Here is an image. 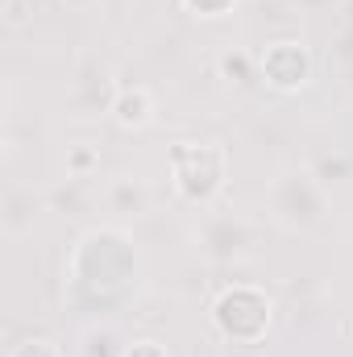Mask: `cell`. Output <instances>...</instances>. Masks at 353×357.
I'll list each match as a JSON object with an SVG mask.
<instances>
[{"mask_svg":"<svg viewBox=\"0 0 353 357\" xmlns=\"http://www.w3.org/2000/svg\"><path fill=\"white\" fill-rule=\"evenodd\" d=\"M171 178H175V191L183 199H191V204L212 199L225 187V150L179 142L171 150Z\"/></svg>","mask_w":353,"mask_h":357,"instance_id":"cell-1","label":"cell"},{"mask_svg":"<svg viewBox=\"0 0 353 357\" xmlns=\"http://www.w3.org/2000/svg\"><path fill=\"white\" fill-rule=\"evenodd\" d=\"M270 299H266L258 287H229L220 291V299L212 303V320L216 328L229 337V341H241V345H254L262 341L266 328H270Z\"/></svg>","mask_w":353,"mask_h":357,"instance_id":"cell-2","label":"cell"},{"mask_svg":"<svg viewBox=\"0 0 353 357\" xmlns=\"http://www.w3.org/2000/svg\"><path fill=\"white\" fill-rule=\"evenodd\" d=\"M258 67H262V79L278 91H299L312 75V59L299 42H270L258 59Z\"/></svg>","mask_w":353,"mask_h":357,"instance_id":"cell-3","label":"cell"},{"mask_svg":"<svg viewBox=\"0 0 353 357\" xmlns=\"http://www.w3.org/2000/svg\"><path fill=\"white\" fill-rule=\"evenodd\" d=\"M112 116H117V125H125V129H142V125L154 116L150 91L146 88H121L117 100H112Z\"/></svg>","mask_w":353,"mask_h":357,"instance_id":"cell-4","label":"cell"},{"mask_svg":"<svg viewBox=\"0 0 353 357\" xmlns=\"http://www.w3.org/2000/svg\"><path fill=\"white\" fill-rule=\"evenodd\" d=\"M8 357H59V349H54L46 337H29V341H21Z\"/></svg>","mask_w":353,"mask_h":357,"instance_id":"cell-5","label":"cell"},{"mask_svg":"<svg viewBox=\"0 0 353 357\" xmlns=\"http://www.w3.org/2000/svg\"><path fill=\"white\" fill-rule=\"evenodd\" d=\"M191 13H200V17H220V13H229L233 8V0H183Z\"/></svg>","mask_w":353,"mask_h":357,"instance_id":"cell-6","label":"cell"},{"mask_svg":"<svg viewBox=\"0 0 353 357\" xmlns=\"http://www.w3.org/2000/svg\"><path fill=\"white\" fill-rule=\"evenodd\" d=\"M121 357H167V349H163L158 341H133Z\"/></svg>","mask_w":353,"mask_h":357,"instance_id":"cell-7","label":"cell"},{"mask_svg":"<svg viewBox=\"0 0 353 357\" xmlns=\"http://www.w3.org/2000/svg\"><path fill=\"white\" fill-rule=\"evenodd\" d=\"M225 71L229 75H246V59H225Z\"/></svg>","mask_w":353,"mask_h":357,"instance_id":"cell-8","label":"cell"}]
</instances>
